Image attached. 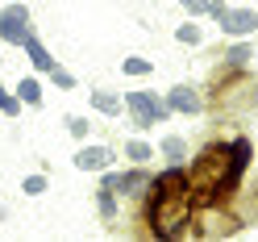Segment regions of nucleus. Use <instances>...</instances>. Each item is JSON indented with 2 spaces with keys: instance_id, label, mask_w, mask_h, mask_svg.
Wrapping results in <instances>:
<instances>
[{
  "instance_id": "nucleus-6",
  "label": "nucleus",
  "mask_w": 258,
  "mask_h": 242,
  "mask_svg": "<svg viewBox=\"0 0 258 242\" xmlns=\"http://www.w3.org/2000/svg\"><path fill=\"white\" fill-rule=\"evenodd\" d=\"M71 163H75V171L100 175L104 167H112V163H117V151H112L108 142H88V138H84V147L71 155Z\"/></svg>"
},
{
  "instance_id": "nucleus-24",
  "label": "nucleus",
  "mask_w": 258,
  "mask_h": 242,
  "mask_svg": "<svg viewBox=\"0 0 258 242\" xmlns=\"http://www.w3.org/2000/svg\"><path fill=\"white\" fill-rule=\"evenodd\" d=\"M225 9H229L225 0H213V5H208V21H221V17H225Z\"/></svg>"
},
{
  "instance_id": "nucleus-18",
  "label": "nucleus",
  "mask_w": 258,
  "mask_h": 242,
  "mask_svg": "<svg viewBox=\"0 0 258 242\" xmlns=\"http://www.w3.org/2000/svg\"><path fill=\"white\" fill-rule=\"evenodd\" d=\"M62 125H67V134L84 142L92 134V117H84V113H71V117H62Z\"/></svg>"
},
{
  "instance_id": "nucleus-1",
  "label": "nucleus",
  "mask_w": 258,
  "mask_h": 242,
  "mask_svg": "<svg viewBox=\"0 0 258 242\" xmlns=\"http://www.w3.org/2000/svg\"><path fill=\"white\" fill-rule=\"evenodd\" d=\"M254 163V142L246 134L213 138L187 159V184L196 192V205H229L237 197L241 180Z\"/></svg>"
},
{
  "instance_id": "nucleus-19",
  "label": "nucleus",
  "mask_w": 258,
  "mask_h": 242,
  "mask_svg": "<svg viewBox=\"0 0 258 242\" xmlns=\"http://www.w3.org/2000/svg\"><path fill=\"white\" fill-rule=\"evenodd\" d=\"M46 79H50L54 88H62V92H71V88L79 84V79H75V71H67V67H62V63H54V67L46 71Z\"/></svg>"
},
{
  "instance_id": "nucleus-11",
  "label": "nucleus",
  "mask_w": 258,
  "mask_h": 242,
  "mask_svg": "<svg viewBox=\"0 0 258 242\" xmlns=\"http://www.w3.org/2000/svg\"><path fill=\"white\" fill-rule=\"evenodd\" d=\"M21 51H25V59H29V67H34V71H38L42 79H46V71H50L54 63H58V59L50 55V46H46V42H42L38 34H29V38L21 42Z\"/></svg>"
},
{
  "instance_id": "nucleus-15",
  "label": "nucleus",
  "mask_w": 258,
  "mask_h": 242,
  "mask_svg": "<svg viewBox=\"0 0 258 242\" xmlns=\"http://www.w3.org/2000/svg\"><path fill=\"white\" fill-rule=\"evenodd\" d=\"M96 213H100V221H117L121 217V197L112 188H96Z\"/></svg>"
},
{
  "instance_id": "nucleus-3",
  "label": "nucleus",
  "mask_w": 258,
  "mask_h": 242,
  "mask_svg": "<svg viewBox=\"0 0 258 242\" xmlns=\"http://www.w3.org/2000/svg\"><path fill=\"white\" fill-rule=\"evenodd\" d=\"M121 96H125V117H134L138 130H154V125H163L171 117L167 101L158 92H150V88H129Z\"/></svg>"
},
{
  "instance_id": "nucleus-23",
  "label": "nucleus",
  "mask_w": 258,
  "mask_h": 242,
  "mask_svg": "<svg viewBox=\"0 0 258 242\" xmlns=\"http://www.w3.org/2000/svg\"><path fill=\"white\" fill-rule=\"evenodd\" d=\"M237 88H241V84H237ZM241 92H246V105H250V109H258V75H250Z\"/></svg>"
},
{
  "instance_id": "nucleus-12",
  "label": "nucleus",
  "mask_w": 258,
  "mask_h": 242,
  "mask_svg": "<svg viewBox=\"0 0 258 242\" xmlns=\"http://www.w3.org/2000/svg\"><path fill=\"white\" fill-rule=\"evenodd\" d=\"M158 155L167 159V167H183L187 159H191V142L183 134H167L163 142H158Z\"/></svg>"
},
{
  "instance_id": "nucleus-21",
  "label": "nucleus",
  "mask_w": 258,
  "mask_h": 242,
  "mask_svg": "<svg viewBox=\"0 0 258 242\" xmlns=\"http://www.w3.org/2000/svg\"><path fill=\"white\" fill-rule=\"evenodd\" d=\"M46 188H50V175H46V171H34V175H25V180H21V192H25V197H42Z\"/></svg>"
},
{
  "instance_id": "nucleus-5",
  "label": "nucleus",
  "mask_w": 258,
  "mask_h": 242,
  "mask_svg": "<svg viewBox=\"0 0 258 242\" xmlns=\"http://www.w3.org/2000/svg\"><path fill=\"white\" fill-rule=\"evenodd\" d=\"M163 101L171 113H179V117H200V113L208 109V96L196 88V84H171L163 92Z\"/></svg>"
},
{
  "instance_id": "nucleus-25",
  "label": "nucleus",
  "mask_w": 258,
  "mask_h": 242,
  "mask_svg": "<svg viewBox=\"0 0 258 242\" xmlns=\"http://www.w3.org/2000/svg\"><path fill=\"white\" fill-rule=\"evenodd\" d=\"M0 63H5V55H0Z\"/></svg>"
},
{
  "instance_id": "nucleus-16",
  "label": "nucleus",
  "mask_w": 258,
  "mask_h": 242,
  "mask_svg": "<svg viewBox=\"0 0 258 242\" xmlns=\"http://www.w3.org/2000/svg\"><path fill=\"white\" fill-rule=\"evenodd\" d=\"M121 75H129V79H146V75H154V63H150L146 55H125V59H121Z\"/></svg>"
},
{
  "instance_id": "nucleus-14",
  "label": "nucleus",
  "mask_w": 258,
  "mask_h": 242,
  "mask_svg": "<svg viewBox=\"0 0 258 242\" xmlns=\"http://www.w3.org/2000/svg\"><path fill=\"white\" fill-rule=\"evenodd\" d=\"M154 155H158V147H150L146 138H129L125 147H121V159H125V163H154Z\"/></svg>"
},
{
  "instance_id": "nucleus-20",
  "label": "nucleus",
  "mask_w": 258,
  "mask_h": 242,
  "mask_svg": "<svg viewBox=\"0 0 258 242\" xmlns=\"http://www.w3.org/2000/svg\"><path fill=\"white\" fill-rule=\"evenodd\" d=\"M0 113H5V117H21V113H25V105L17 101V92L5 88V84H0Z\"/></svg>"
},
{
  "instance_id": "nucleus-17",
  "label": "nucleus",
  "mask_w": 258,
  "mask_h": 242,
  "mask_svg": "<svg viewBox=\"0 0 258 242\" xmlns=\"http://www.w3.org/2000/svg\"><path fill=\"white\" fill-rule=\"evenodd\" d=\"M175 42H179V46H204V25L196 17L183 21V25H175Z\"/></svg>"
},
{
  "instance_id": "nucleus-22",
  "label": "nucleus",
  "mask_w": 258,
  "mask_h": 242,
  "mask_svg": "<svg viewBox=\"0 0 258 242\" xmlns=\"http://www.w3.org/2000/svg\"><path fill=\"white\" fill-rule=\"evenodd\" d=\"M208 5H213V0H179V9L187 13V17H196V21L208 17Z\"/></svg>"
},
{
  "instance_id": "nucleus-4",
  "label": "nucleus",
  "mask_w": 258,
  "mask_h": 242,
  "mask_svg": "<svg viewBox=\"0 0 258 242\" xmlns=\"http://www.w3.org/2000/svg\"><path fill=\"white\" fill-rule=\"evenodd\" d=\"M29 34H34V13H29V5L9 0V5L0 9V42L5 46H21Z\"/></svg>"
},
{
  "instance_id": "nucleus-10",
  "label": "nucleus",
  "mask_w": 258,
  "mask_h": 242,
  "mask_svg": "<svg viewBox=\"0 0 258 242\" xmlns=\"http://www.w3.org/2000/svg\"><path fill=\"white\" fill-rule=\"evenodd\" d=\"M250 59H254V46H250V38H229V46L221 51V71H246L250 67Z\"/></svg>"
},
{
  "instance_id": "nucleus-9",
  "label": "nucleus",
  "mask_w": 258,
  "mask_h": 242,
  "mask_svg": "<svg viewBox=\"0 0 258 242\" xmlns=\"http://www.w3.org/2000/svg\"><path fill=\"white\" fill-rule=\"evenodd\" d=\"M88 105L100 113V117H108V121H121L125 117V96L112 92V88H92L88 92Z\"/></svg>"
},
{
  "instance_id": "nucleus-2",
  "label": "nucleus",
  "mask_w": 258,
  "mask_h": 242,
  "mask_svg": "<svg viewBox=\"0 0 258 242\" xmlns=\"http://www.w3.org/2000/svg\"><path fill=\"white\" fill-rule=\"evenodd\" d=\"M142 221L146 234L158 242H175L191 234V213H196V192L187 184V167H163L150 175L142 192Z\"/></svg>"
},
{
  "instance_id": "nucleus-7",
  "label": "nucleus",
  "mask_w": 258,
  "mask_h": 242,
  "mask_svg": "<svg viewBox=\"0 0 258 242\" xmlns=\"http://www.w3.org/2000/svg\"><path fill=\"white\" fill-rule=\"evenodd\" d=\"M217 25H221L225 38H254V34H258V9H250V5H229Z\"/></svg>"
},
{
  "instance_id": "nucleus-13",
  "label": "nucleus",
  "mask_w": 258,
  "mask_h": 242,
  "mask_svg": "<svg viewBox=\"0 0 258 242\" xmlns=\"http://www.w3.org/2000/svg\"><path fill=\"white\" fill-rule=\"evenodd\" d=\"M13 92H17V101H21L25 109H42V75H38V71L25 75V79H17Z\"/></svg>"
},
{
  "instance_id": "nucleus-8",
  "label": "nucleus",
  "mask_w": 258,
  "mask_h": 242,
  "mask_svg": "<svg viewBox=\"0 0 258 242\" xmlns=\"http://www.w3.org/2000/svg\"><path fill=\"white\" fill-rule=\"evenodd\" d=\"M150 163H129V167H117V184H112V192H117L121 201H142V192H146L150 184Z\"/></svg>"
}]
</instances>
